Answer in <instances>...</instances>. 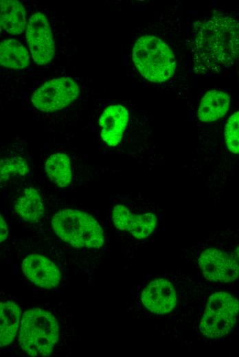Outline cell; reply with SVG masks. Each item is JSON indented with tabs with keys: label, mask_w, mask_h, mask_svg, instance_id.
Segmentation results:
<instances>
[{
	"label": "cell",
	"mask_w": 239,
	"mask_h": 357,
	"mask_svg": "<svg viewBox=\"0 0 239 357\" xmlns=\"http://www.w3.org/2000/svg\"><path fill=\"white\" fill-rule=\"evenodd\" d=\"M15 211L27 222H36L42 218L45 208L38 192L32 187L25 189L15 203Z\"/></svg>",
	"instance_id": "cell-15"
},
{
	"label": "cell",
	"mask_w": 239,
	"mask_h": 357,
	"mask_svg": "<svg viewBox=\"0 0 239 357\" xmlns=\"http://www.w3.org/2000/svg\"><path fill=\"white\" fill-rule=\"evenodd\" d=\"M192 51L195 69L213 71L239 58V21L214 16L193 26Z\"/></svg>",
	"instance_id": "cell-1"
},
{
	"label": "cell",
	"mask_w": 239,
	"mask_h": 357,
	"mask_svg": "<svg viewBox=\"0 0 239 357\" xmlns=\"http://www.w3.org/2000/svg\"><path fill=\"white\" fill-rule=\"evenodd\" d=\"M1 222H0V230H1V233H0V241H1V243L4 241L7 236H8V227H7V224H6V222L4 220V219L2 217V215L1 214Z\"/></svg>",
	"instance_id": "cell-22"
},
{
	"label": "cell",
	"mask_w": 239,
	"mask_h": 357,
	"mask_svg": "<svg viewBox=\"0 0 239 357\" xmlns=\"http://www.w3.org/2000/svg\"><path fill=\"white\" fill-rule=\"evenodd\" d=\"M225 138L228 150L239 153V111L228 119L225 128Z\"/></svg>",
	"instance_id": "cell-20"
},
{
	"label": "cell",
	"mask_w": 239,
	"mask_h": 357,
	"mask_svg": "<svg viewBox=\"0 0 239 357\" xmlns=\"http://www.w3.org/2000/svg\"><path fill=\"white\" fill-rule=\"evenodd\" d=\"M239 313V301L233 295L218 292L210 296L200 323V332L209 338H218L234 328Z\"/></svg>",
	"instance_id": "cell-5"
},
{
	"label": "cell",
	"mask_w": 239,
	"mask_h": 357,
	"mask_svg": "<svg viewBox=\"0 0 239 357\" xmlns=\"http://www.w3.org/2000/svg\"><path fill=\"white\" fill-rule=\"evenodd\" d=\"M52 225L56 234L76 248H100L104 241L101 226L90 214L76 209L56 213Z\"/></svg>",
	"instance_id": "cell-4"
},
{
	"label": "cell",
	"mask_w": 239,
	"mask_h": 357,
	"mask_svg": "<svg viewBox=\"0 0 239 357\" xmlns=\"http://www.w3.org/2000/svg\"><path fill=\"white\" fill-rule=\"evenodd\" d=\"M198 264L204 277L214 282L227 283L239 277V262L227 252L214 247L203 249Z\"/></svg>",
	"instance_id": "cell-7"
},
{
	"label": "cell",
	"mask_w": 239,
	"mask_h": 357,
	"mask_svg": "<svg viewBox=\"0 0 239 357\" xmlns=\"http://www.w3.org/2000/svg\"><path fill=\"white\" fill-rule=\"evenodd\" d=\"M133 60L140 74L152 82L168 80L176 69L172 51L162 40L154 36H143L136 41Z\"/></svg>",
	"instance_id": "cell-3"
},
{
	"label": "cell",
	"mask_w": 239,
	"mask_h": 357,
	"mask_svg": "<svg viewBox=\"0 0 239 357\" xmlns=\"http://www.w3.org/2000/svg\"><path fill=\"white\" fill-rule=\"evenodd\" d=\"M47 175L50 180L61 188L69 186L72 181V171L69 157L58 152L52 154L45 165Z\"/></svg>",
	"instance_id": "cell-16"
},
{
	"label": "cell",
	"mask_w": 239,
	"mask_h": 357,
	"mask_svg": "<svg viewBox=\"0 0 239 357\" xmlns=\"http://www.w3.org/2000/svg\"><path fill=\"white\" fill-rule=\"evenodd\" d=\"M141 300L146 309L157 314L170 312L177 301L174 286L163 279L150 282L142 291Z\"/></svg>",
	"instance_id": "cell-9"
},
{
	"label": "cell",
	"mask_w": 239,
	"mask_h": 357,
	"mask_svg": "<svg viewBox=\"0 0 239 357\" xmlns=\"http://www.w3.org/2000/svg\"><path fill=\"white\" fill-rule=\"evenodd\" d=\"M21 268L24 275L38 287L51 289L60 283V273L58 267L44 256L28 255L23 261Z\"/></svg>",
	"instance_id": "cell-10"
},
{
	"label": "cell",
	"mask_w": 239,
	"mask_h": 357,
	"mask_svg": "<svg viewBox=\"0 0 239 357\" xmlns=\"http://www.w3.org/2000/svg\"><path fill=\"white\" fill-rule=\"evenodd\" d=\"M29 171L27 161L20 157H13L1 160V182L8 181L13 176L25 175Z\"/></svg>",
	"instance_id": "cell-19"
},
{
	"label": "cell",
	"mask_w": 239,
	"mask_h": 357,
	"mask_svg": "<svg viewBox=\"0 0 239 357\" xmlns=\"http://www.w3.org/2000/svg\"><path fill=\"white\" fill-rule=\"evenodd\" d=\"M1 65L21 69L29 65L30 56L26 48L14 39L3 40L0 45Z\"/></svg>",
	"instance_id": "cell-17"
},
{
	"label": "cell",
	"mask_w": 239,
	"mask_h": 357,
	"mask_svg": "<svg viewBox=\"0 0 239 357\" xmlns=\"http://www.w3.org/2000/svg\"><path fill=\"white\" fill-rule=\"evenodd\" d=\"M79 94L77 83L70 78L50 80L37 89L31 100L36 108L43 112H54L73 102Z\"/></svg>",
	"instance_id": "cell-6"
},
{
	"label": "cell",
	"mask_w": 239,
	"mask_h": 357,
	"mask_svg": "<svg viewBox=\"0 0 239 357\" xmlns=\"http://www.w3.org/2000/svg\"><path fill=\"white\" fill-rule=\"evenodd\" d=\"M128 112L122 105L108 106L99 119L101 137L109 146H116L122 141L128 122Z\"/></svg>",
	"instance_id": "cell-11"
},
{
	"label": "cell",
	"mask_w": 239,
	"mask_h": 357,
	"mask_svg": "<svg viewBox=\"0 0 239 357\" xmlns=\"http://www.w3.org/2000/svg\"><path fill=\"white\" fill-rule=\"evenodd\" d=\"M157 216L152 212L133 214L128 231L137 239L148 237L156 228Z\"/></svg>",
	"instance_id": "cell-18"
},
{
	"label": "cell",
	"mask_w": 239,
	"mask_h": 357,
	"mask_svg": "<svg viewBox=\"0 0 239 357\" xmlns=\"http://www.w3.org/2000/svg\"><path fill=\"white\" fill-rule=\"evenodd\" d=\"M27 42L35 62L45 65L51 61L55 53V45L49 23L41 12L29 19L26 30Z\"/></svg>",
	"instance_id": "cell-8"
},
{
	"label": "cell",
	"mask_w": 239,
	"mask_h": 357,
	"mask_svg": "<svg viewBox=\"0 0 239 357\" xmlns=\"http://www.w3.org/2000/svg\"><path fill=\"white\" fill-rule=\"evenodd\" d=\"M133 213L124 205H115L112 211V220L115 227L120 231H128Z\"/></svg>",
	"instance_id": "cell-21"
},
{
	"label": "cell",
	"mask_w": 239,
	"mask_h": 357,
	"mask_svg": "<svg viewBox=\"0 0 239 357\" xmlns=\"http://www.w3.org/2000/svg\"><path fill=\"white\" fill-rule=\"evenodd\" d=\"M230 97L226 93L211 90L201 99L197 117L203 122H212L223 117L228 111Z\"/></svg>",
	"instance_id": "cell-12"
},
{
	"label": "cell",
	"mask_w": 239,
	"mask_h": 357,
	"mask_svg": "<svg viewBox=\"0 0 239 357\" xmlns=\"http://www.w3.org/2000/svg\"><path fill=\"white\" fill-rule=\"evenodd\" d=\"M1 28L10 34H21L26 23L23 5L15 0L1 1Z\"/></svg>",
	"instance_id": "cell-13"
},
{
	"label": "cell",
	"mask_w": 239,
	"mask_h": 357,
	"mask_svg": "<svg viewBox=\"0 0 239 357\" xmlns=\"http://www.w3.org/2000/svg\"><path fill=\"white\" fill-rule=\"evenodd\" d=\"M59 336L55 317L40 308L24 312L21 321L19 341L31 356H47L53 351Z\"/></svg>",
	"instance_id": "cell-2"
},
{
	"label": "cell",
	"mask_w": 239,
	"mask_h": 357,
	"mask_svg": "<svg viewBox=\"0 0 239 357\" xmlns=\"http://www.w3.org/2000/svg\"><path fill=\"white\" fill-rule=\"evenodd\" d=\"M21 316L20 308L12 301L1 302L0 305V345L10 344L16 336Z\"/></svg>",
	"instance_id": "cell-14"
}]
</instances>
